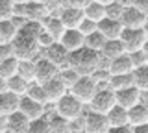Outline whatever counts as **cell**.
<instances>
[{
    "instance_id": "obj_15",
    "label": "cell",
    "mask_w": 148,
    "mask_h": 133,
    "mask_svg": "<svg viewBox=\"0 0 148 133\" xmlns=\"http://www.w3.org/2000/svg\"><path fill=\"white\" fill-rule=\"evenodd\" d=\"M48 15H50L48 4H39V2H34V0H30L28 4H24V17H26V20L41 22Z\"/></svg>"
},
{
    "instance_id": "obj_41",
    "label": "cell",
    "mask_w": 148,
    "mask_h": 133,
    "mask_svg": "<svg viewBox=\"0 0 148 133\" xmlns=\"http://www.w3.org/2000/svg\"><path fill=\"white\" fill-rule=\"evenodd\" d=\"M35 41H37V46H39V48H48L52 43H56V41L43 30V26H41V31H39V35H37Z\"/></svg>"
},
{
    "instance_id": "obj_10",
    "label": "cell",
    "mask_w": 148,
    "mask_h": 133,
    "mask_svg": "<svg viewBox=\"0 0 148 133\" xmlns=\"http://www.w3.org/2000/svg\"><path fill=\"white\" fill-rule=\"evenodd\" d=\"M143 94L139 89H135V87H126V89H120V91H115V102H117V105H120V107L124 109H130L133 107L135 104H139L143 100Z\"/></svg>"
},
{
    "instance_id": "obj_11",
    "label": "cell",
    "mask_w": 148,
    "mask_h": 133,
    "mask_svg": "<svg viewBox=\"0 0 148 133\" xmlns=\"http://www.w3.org/2000/svg\"><path fill=\"white\" fill-rule=\"evenodd\" d=\"M34 63H35V78H34V81H37V83L43 85L45 81H48V80H52L54 76H58V67H56L54 63H50L45 56L39 57V59H34Z\"/></svg>"
},
{
    "instance_id": "obj_25",
    "label": "cell",
    "mask_w": 148,
    "mask_h": 133,
    "mask_svg": "<svg viewBox=\"0 0 148 133\" xmlns=\"http://www.w3.org/2000/svg\"><path fill=\"white\" fill-rule=\"evenodd\" d=\"M132 81H133L135 89H139L141 93H146L148 91V65L133 68L132 70Z\"/></svg>"
},
{
    "instance_id": "obj_27",
    "label": "cell",
    "mask_w": 148,
    "mask_h": 133,
    "mask_svg": "<svg viewBox=\"0 0 148 133\" xmlns=\"http://www.w3.org/2000/svg\"><path fill=\"white\" fill-rule=\"evenodd\" d=\"M133 81H132V72L130 74H119V76H109L108 80V89L115 91H120V89H126V87H132Z\"/></svg>"
},
{
    "instance_id": "obj_51",
    "label": "cell",
    "mask_w": 148,
    "mask_h": 133,
    "mask_svg": "<svg viewBox=\"0 0 148 133\" xmlns=\"http://www.w3.org/2000/svg\"><path fill=\"white\" fill-rule=\"evenodd\" d=\"M34 2H39V4H50V0H34Z\"/></svg>"
},
{
    "instance_id": "obj_23",
    "label": "cell",
    "mask_w": 148,
    "mask_h": 133,
    "mask_svg": "<svg viewBox=\"0 0 148 133\" xmlns=\"http://www.w3.org/2000/svg\"><path fill=\"white\" fill-rule=\"evenodd\" d=\"M106 118H108L109 128H119V126H128V113L124 107L115 104L113 107L106 113Z\"/></svg>"
},
{
    "instance_id": "obj_18",
    "label": "cell",
    "mask_w": 148,
    "mask_h": 133,
    "mask_svg": "<svg viewBox=\"0 0 148 133\" xmlns=\"http://www.w3.org/2000/svg\"><path fill=\"white\" fill-rule=\"evenodd\" d=\"M126 113H128V126L130 128L148 124V107L143 102H139V104L133 105V107L126 109Z\"/></svg>"
},
{
    "instance_id": "obj_21",
    "label": "cell",
    "mask_w": 148,
    "mask_h": 133,
    "mask_svg": "<svg viewBox=\"0 0 148 133\" xmlns=\"http://www.w3.org/2000/svg\"><path fill=\"white\" fill-rule=\"evenodd\" d=\"M41 26H43V30L54 41H59L61 35H63V31H65V26L61 24L59 17H54V15H48L46 19H43V20H41Z\"/></svg>"
},
{
    "instance_id": "obj_16",
    "label": "cell",
    "mask_w": 148,
    "mask_h": 133,
    "mask_svg": "<svg viewBox=\"0 0 148 133\" xmlns=\"http://www.w3.org/2000/svg\"><path fill=\"white\" fill-rule=\"evenodd\" d=\"M96 30H98L106 39H119L120 31H122V24H120V20L104 17L100 22H96Z\"/></svg>"
},
{
    "instance_id": "obj_34",
    "label": "cell",
    "mask_w": 148,
    "mask_h": 133,
    "mask_svg": "<svg viewBox=\"0 0 148 133\" xmlns=\"http://www.w3.org/2000/svg\"><path fill=\"white\" fill-rule=\"evenodd\" d=\"M17 65H18V59L15 57H8L6 61L0 63V78H4V80H9L11 76L17 74Z\"/></svg>"
},
{
    "instance_id": "obj_38",
    "label": "cell",
    "mask_w": 148,
    "mask_h": 133,
    "mask_svg": "<svg viewBox=\"0 0 148 133\" xmlns=\"http://www.w3.org/2000/svg\"><path fill=\"white\" fill-rule=\"evenodd\" d=\"M104 11H106V17H108V19H115V20H119V19H120V15H122V11H124V8L113 0V2H109V4H108V6H104Z\"/></svg>"
},
{
    "instance_id": "obj_2",
    "label": "cell",
    "mask_w": 148,
    "mask_h": 133,
    "mask_svg": "<svg viewBox=\"0 0 148 133\" xmlns=\"http://www.w3.org/2000/svg\"><path fill=\"white\" fill-rule=\"evenodd\" d=\"M9 48H11V56L18 59V61H24V59H35L37 54H39V46H37V41L32 37H26V35L18 33L13 37V41L9 43Z\"/></svg>"
},
{
    "instance_id": "obj_12",
    "label": "cell",
    "mask_w": 148,
    "mask_h": 133,
    "mask_svg": "<svg viewBox=\"0 0 148 133\" xmlns=\"http://www.w3.org/2000/svg\"><path fill=\"white\" fill-rule=\"evenodd\" d=\"M43 91H45V96H46V102L48 104H56L61 96H65L69 93V89L65 87V83L59 80V76H54L52 80L45 81L43 83Z\"/></svg>"
},
{
    "instance_id": "obj_37",
    "label": "cell",
    "mask_w": 148,
    "mask_h": 133,
    "mask_svg": "<svg viewBox=\"0 0 148 133\" xmlns=\"http://www.w3.org/2000/svg\"><path fill=\"white\" fill-rule=\"evenodd\" d=\"M58 76H59V80L65 83V87H67V89H71V87L74 85V81L80 78V74H78L76 70H72L71 67L63 68V70H58Z\"/></svg>"
},
{
    "instance_id": "obj_30",
    "label": "cell",
    "mask_w": 148,
    "mask_h": 133,
    "mask_svg": "<svg viewBox=\"0 0 148 133\" xmlns=\"http://www.w3.org/2000/svg\"><path fill=\"white\" fill-rule=\"evenodd\" d=\"M24 96H28V98L35 100V102H39V104H43V105H48L46 96H45V91H43V85L37 83V81H30V83H28V89H26Z\"/></svg>"
},
{
    "instance_id": "obj_7",
    "label": "cell",
    "mask_w": 148,
    "mask_h": 133,
    "mask_svg": "<svg viewBox=\"0 0 148 133\" xmlns=\"http://www.w3.org/2000/svg\"><path fill=\"white\" fill-rule=\"evenodd\" d=\"M109 124L106 115L95 113V111H87L83 113V133H108Z\"/></svg>"
},
{
    "instance_id": "obj_9",
    "label": "cell",
    "mask_w": 148,
    "mask_h": 133,
    "mask_svg": "<svg viewBox=\"0 0 148 133\" xmlns=\"http://www.w3.org/2000/svg\"><path fill=\"white\" fill-rule=\"evenodd\" d=\"M45 107L46 105L35 102V100L28 98V96H21V98H18L17 111L22 113L28 120H35V118H39V117H45Z\"/></svg>"
},
{
    "instance_id": "obj_13",
    "label": "cell",
    "mask_w": 148,
    "mask_h": 133,
    "mask_svg": "<svg viewBox=\"0 0 148 133\" xmlns=\"http://www.w3.org/2000/svg\"><path fill=\"white\" fill-rule=\"evenodd\" d=\"M45 57L48 59L50 63H54L56 67H58V70H63V68H67V56H69V52L61 46V43H52L48 48H45Z\"/></svg>"
},
{
    "instance_id": "obj_6",
    "label": "cell",
    "mask_w": 148,
    "mask_h": 133,
    "mask_svg": "<svg viewBox=\"0 0 148 133\" xmlns=\"http://www.w3.org/2000/svg\"><path fill=\"white\" fill-rule=\"evenodd\" d=\"M115 104H117L115 102V93L111 89H108V87H100L95 93V96H92V100L89 102L91 111L100 113V115H106Z\"/></svg>"
},
{
    "instance_id": "obj_50",
    "label": "cell",
    "mask_w": 148,
    "mask_h": 133,
    "mask_svg": "<svg viewBox=\"0 0 148 133\" xmlns=\"http://www.w3.org/2000/svg\"><path fill=\"white\" fill-rule=\"evenodd\" d=\"M11 2H13V4H28L30 0H11Z\"/></svg>"
},
{
    "instance_id": "obj_14",
    "label": "cell",
    "mask_w": 148,
    "mask_h": 133,
    "mask_svg": "<svg viewBox=\"0 0 148 133\" xmlns=\"http://www.w3.org/2000/svg\"><path fill=\"white\" fill-rule=\"evenodd\" d=\"M59 20L65 26V30H76L78 24L83 20V11L78 10V8H63L61 13H59Z\"/></svg>"
},
{
    "instance_id": "obj_32",
    "label": "cell",
    "mask_w": 148,
    "mask_h": 133,
    "mask_svg": "<svg viewBox=\"0 0 148 133\" xmlns=\"http://www.w3.org/2000/svg\"><path fill=\"white\" fill-rule=\"evenodd\" d=\"M17 74L21 76V78H24L26 81H34V78H35V63H34V59H24V61H18Z\"/></svg>"
},
{
    "instance_id": "obj_8",
    "label": "cell",
    "mask_w": 148,
    "mask_h": 133,
    "mask_svg": "<svg viewBox=\"0 0 148 133\" xmlns=\"http://www.w3.org/2000/svg\"><path fill=\"white\" fill-rule=\"evenodd\" d=\"M119 20L122 24V28H146L148 15L132 6V8H124V11H122Z\"/></svg>"
},
{
    "instance_id": "obj_52",
    "label": "cell",
    "mask_w": 148,
    "mask_h": 133,
    "mask_svg": "<svg viewBox=\"0 0 148 133\" xmlns=\"http://www.w3.org/2000/svg\"><path fill=\"white\" fill-rule=\"evenodd\" d=\"M50 2H63V0H50Z\"/></svg>"
},
{
    "instance_id": "obj_29",
    "label": "cell",
    "mask_w": 148,
    "mask_h": 133,
    "mask_svg": "<svg viewBox=\"0 0 148 133\" xmlns=\"http://www.w3.org/2000/svg\"><path fill=\"white\" fill-rule=\"evenodd\" d=\"M48 128H50V133H71L72 131L71 122L61 118V117H58L56 113L48 118Z\"/></svg>"
},
{
    "instance_id": "obj_46",
    "label": "cell",
    "mask_w": 148,
    "mask_h": 133,
    "mask_svg": "<svg viewBox=\"0 0 148 133\" xmlns=\"http://www.w3.org/2000/svg\"><path fill=\"white\" fill-rule=\"evenodd\" d=\"M132 133H148V124H143V126L132 128Z\"/></svg>"
},
{
    "instance_id": "obj_31",
    "label": "cell",
    "mask_w": 148,
    "mask_h": 133,
    "mask_svg": "<svg viewBox=\"0 0 148 133\" xmlns=\"http://www.w3.org/2000/svg\"><path fill=\"white\" fill-rule=\"evenodd\" d=\"M104 43H106V37L100 33L98 30L89 33V35H85V39H83V46L92 50V52H100L102 46H104Z\"/></svg>"
},
{
    "instance_id": "obj_19",
    "label": "cell",
    "mask_w": 148,
    "mask_h": 133,
    "mask_svg": "<svg viewBox=\"0 0 148 133\" xmlns=\"http://www.w3.org/2000/svg\"><path fill=\"white\" fill-rule=\"evenodd\" d=\"M133 70V65L130 61L128 54H122L119 57L109 59V65H108V72L109 76H119V74H130Z\"/></svg>"
},
{
    "instance_id": "obj_28",
    "label": "cell",
    "mask_w": 148,
    "mask_h": 133,
    "mask_svg": "<svg viewBox=\"0 0 148 133\" xmlns=\"http://www.w3.org/2000/svg\"><path fill=\"white\" fill-rule=\"evenodd\" d=\"M6 83H8V91H9V93H13L17 96H24L30 81H26L24 78H21L18 74H15V76L9 78V80H6Z\"/></svg>"
},
{
    "instance_id": "obj_49",
    "label": "cell",
    "mask_w": 148,
    "mask_h": 133,
    "mask_svg": "<svg viewBox=\"0 0 148 133\" xmlns=\"http://www.w3.org/2000/svg\"><path fill=\"white\" fill-rule=\"evenodd\" d=\"M95 2L102 4V6H108V4H109V2H113V0H95Z\"/></svg>"
},
{
    "instance_id": "obj_35",
    "label": "cell",
    "mask_w": 148,
    "mask_h": 133,
    "mask_svg": "<svg viewBox=\"0 0 148 133\" xmlns=\"http://www.w3.org/2000/svg\"><path fill=\"white\" fill-rule=\"evenodd\" d=\"M26 133H50L48 117L45 115V117H39V118H35V120H30Z\"/></svg>"
},
{
    "instance_id": "obj_22",
    "label": "cell",
    "mask_w": 148,
    "mask_h": 133,
    "mask_svg": "<svg viewBox=\"0 0 148 133\" xmlns=\"http://www.w3.org/2000/svg\"><path fill=\"white\" fill-rule=\"evenodd\" d=\"M18 98L21 96L9 93V91L0 93V117H8V115L15 113L18 107Z\"/></svg>"
},
{
    "instance_id": "obj_20",
    "label": "cell",
    "mask_w": 148,
    "mask_h": 133,
    "mask_svg": "<svg viewBox=\"0 0 148 133\" xmlns=\"http://www.w3.org/2000/svg\"><path fill=\"white\" fill-rule=\"evenodd\" d=\"M28 124H30V120L24 117L22 113H11L6 117V130L9 133H26L28 131Z\"/></svg>"
},
{
    "instance_id": "obj_40",
    "label": "cell",
    "mask_w": 148,
    "mask_h": 133,
    "mask_svg": "<svg viewBox=\"0 0 148 133\" xmlns=\"http://www.w3.org/2000/svg\"><path fill=\"white\" fill-rule=\"evenodd\" d=\"M80 33L85 37V35H89V33H92V31H96V22H92V20H89V19H85L83 17V20L78 24V28H76Z\"/></svg>"
},
{
    "instance_id": "obj_36",
    "label": "cell",
    "mask_w": 148,
    "mask_h": 133,
    "mask_svg": "<svg viewBox=\"0 0 148 133\" xmlns=\"http://www.w3.org/2000/svg\"><path fill=\"white\" fill-rule=\"evenodd\" d=\"M128 56H130V61H132L133 68H137V67H146V65H148V52H146V48L135 50V52H130Z\"/></svg>"
},
{
    "instance_id": "obj_33",
    "label": "cell",
    "mask_w": 148,
    "mask_h": 133,
    "mask_svg": "<svg viewBox=\"0 0 148 133\" xmlns=\"http://www.w3.org/2000/svg\"><path fill=\"white\" fill-rule=\"evenodd\" d=\"M17 35V28L11 20H0V43L9 44Z\"/></svg>"
},
{
    "instance_id": "obj_42",
    "label": "cell",
    "mask_w": 148,
    "mask_h": 133,
    "mask_svg": "<svg viewBox=\"0 0 148 133\" xmlns=\"http://www.w3.org/2000/svg\"><path fill=\"white\" fill-rule=\"evenodd\" d=\"M63 2L67 4L69 8H78V10H83V8H85L91 0H63Z\"/></svg>"
},
{
    "instance_id": "obj_47",
    "label": "cell",
    "mask_w": 148,
    "mask_h": 133,
    "mask_svg": "<svg viewBox=\"0 0 148 133\" xmlns=\"http://www.w3.org/2000/svg\"><path fill=\"white\" fill-rule=\"evenodd\" d=\"M117 4H120L122 8H132L133 6V0H115Z\"/></svg>"
},
{
    "instance_id": "obj_43",
    "label": "cell",
    "mask_w": 148,
    "mask_h": 133,
    "mask_svg": "<svg viewBox=\"0 0 148 133\" xmlns=\"http://www.w3.org/2000/svg\"><path fill=\"white\" fill-rule=\"evenodd\" d=\"M8 57H11V48H9V44H6V43H0V63L6 61Z\"/></svg>"
},
{
    "instance_id": "obj_26",
    "label": "cell",
    "mask_w": 148,
    "mask_h": 133,
    "mask_svg": "<svg viewBox=\"0 0 148 133\" xmlns=\"http://www.w3.org/2000/svg\"><path fill=\"white\" fill-rule=\"evenodd\" d=\"M82 11H83V17H85V19H89V20H92V22H100L106 17L104 6L98 4V2H95V0H91V2L87 4Z\"/></svg>"
},
{
    "instance_id": "obj_24",
    "label": "cell",
    "mask_w": 148,
    "mask_h": 133,
    "mask_svg": "<svg viewBox=\"0 0 148 133\" xmlns=\"http://www.w3.org/2000/svg\"><path fill=\"white\" fill-rule=\"evenodd\" d=\"M98 54H102V56L108 57V59H113V57H119L122 54H126V48H124L120 39H106L104 46H102V50Z\"/></svg>"
},
{
    "instance_id": "obj_5",
    "label": "cell",
    "mask_w": 148,
    "mask_h": 133,
    "mask_svg": "<svg viewBox=\"0 0 148 133\" xmlns=\"http://www.w3.org/2000/svg\"><path fill=\"white\" fill-rule=\"evenodd\" d=\"M98 91V85L92 81L91 76H80L76 81H74V85L69 89V93H71L76 100H80L83 105H89V102L92 100V96L95 93Z\"/></svg>"
},
{
    "instance_id": "obj_4",
    "label": "cell",
    "mask_w": 148,
    "mask_h": 133,
    "mask_svg": "<svg viewBox=\"0 0 148 133\" xmlns=\"http://www.w3.org/2000/svg\"><path fill=\"white\" fill-rule=\"evenodd\" d=\"M119 39L122 41L126 54H130V52H135V50L146 48L148 33H146V28H122Z\"/></svg>"
},
{
    "instance_id": "obj_53",
    "label": "cell",
    "mask_w": 148,
    "mask_h": 133,
    "mask_svg": "<svg viewBox=\"0 0 148 133\" xmlns=\"http://www.w3.org/2000/svg\"><path fill=\"white\" fill-rule=\"evenodd\" d=\"M71 133H83V131H71Z\"/></svg>"
},
{
    "instance_id": "obj_44",
    "label": "cell",
    "mask_w": 148,
    "mask_h": 133,
    "mask_svg": "<svg viewBox=\"0 0 148 133\" xmlns=\"http://www.w3.org/2000/svg\"><path fill=\"white\" fill-rule=\"evenodd\" d=\"M133 8H137L139 11L148 15V0H133Z\"/></svg>"
},
{
    "instance_id": "obj_3",
    "label": "cell",
    "mask_w": 148,
    "mask_h": 133,
    "mask_svg": "<svg viewBox=\"0 0 148 133\" xmlns=\"http://www.w3.org/2000/svg\"><path fill=\"white\" fill-rule=\"evenodd\" d=\"M54 113L58 115V117H61V118L71 122V120H74V118H78V117L83 115V104L80 100L74 98L71 93H67L54 104Z\"/></svg>"
},
{
    "instance_id": "obj_45",
    "label": "cell",
    "mask_w": 148,
    "mask_h": 133,
    "mask_svg": "<svg viewBox=\"0 0 148 133\" xmlns=\"http://www.w3.org/2000/svg\"><path fill=\"white\" fill-rule=\"evenodd\" d=\"M108 133H132L130 126H119V128H109Z\"/></svg>"
},
{
    "instance_id": "obj_1",
    "label": "cell",
    "mask_w": 148,
    "mask_h": 133,
    "mask_svg": "<svg viewBox=\"0 0 148 133\" xmlns=\"http://www.w3.org/2000/svg\"><path fill=\"white\" fill-rule=\"evenodd\" d=\"M98 61H100V54L92 52L85 46L80 50H74V52H69L67 56V65L72 70H76L80 76H91L98 68Z\"/></svg>"
},
{
    "instance_id": "obj_48",
    "label": "cell",
    "mask_w": 148,
    "mask_h": 133,
    "mask_svg": "<svg viewBox=\"0 0 148 133\" xmlns=\"http://www.w3.org/2000/svg\"><path fill=\"white\" fill-rule=\"evenodd\" d=\"M6 91H8V83L4 78H0V93H6Z\"/></svg>"
},
{
    "instance_id": "obj_39",
    "label": "cell",
    "mask_w": 148,
    "mask_h": 133,
    "mask_svg": "<svg viewBox=\"0 0 148 133\" xmlns=\"http://www.w3.org/2000/svg\"><path fill=\"white\" fill-rule=\"evenodd\" d=\"M13 8L15 4L11 0H0V20H9L13 17Z\"/></svg>"
},
{
    "instance_id": "obj_17",
    "label": "cell",
    "mask_w": 148,
    "mask_h": 133,
    "mask_svg": "<svg viewBox=\"0 0 148 133\" xmlns=\"http://www.w3.org/2000/svg\"><path fill=\"white\" fill-rule=\"evenodd\" d=\"M83 35L78 30H65L61 39L58 43H61V46L67 50V52H74V50H80L83 48Z\"/></svg>"
}]
</instances>
